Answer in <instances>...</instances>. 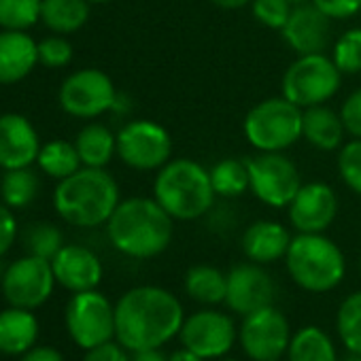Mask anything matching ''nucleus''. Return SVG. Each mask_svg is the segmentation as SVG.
Here are the masks:
<instances>
[{
    "mask_svg": "<svg viewBox=\"0 0 361 361\" xmlns=\"http://www.w3.org/2000/svg\"><path fill=\"white\" fill-rule=\"evenodd\" d=\"M276 298L274 279L262 264L245 262L236 264L228 272V293L226 304L232 312L245 317L259 308L272 306Z\"/></svg>",
    "mask_w": 361,
    "mask_h": 361,
    "instance_id": "nucleus-16",
    "label": "nucleus"
},
{
    "mask_svg": "<svg viewBox=\"0 0 361 361\" xmlns=\"http://www.w3.org/2000/svg\"><path fill=\"white\" fill-rule=\"evenodd\" d=\"M117 90L111 77L98 68H81L66 77L60 87V106L79 119H96L113 111Z\"/></svg>",
    "mask_w": 361,
    "mask_h": 361,
    "instance_id": "nucleus-13",
    "label": "nucleus"
},
{
    "mask_svg": "<svg viewBox=\"0 0 361 361\" xmlns=\"http://www.w3.org/2000/svg\"><path fill=\"white\" fill-rule=\"evenodd\" d=\"M281 37L295 56L325 54L331 43V20L308 0L293 7Z\"/></svg>",
    "mask_w": 361,
    "mask_h": 361,
    "instance_id": "nucleus-17",
    "label": "nucleus"
},
{
    "mask_svg": "<svg viewBox=\"0 0 361 361\" xmlns=\"http://www.w3.org/2000/svg\"><path fill=\"white\" fill-rule=\"evenodd\" d=\"M291 232L287 226L274 219H257L249 224L240 236V249L249 262L255 264H274L285 259L291 245Z\"/></svg>",
    "mask_w": 361,
    "mask_h": 361,
    "instance_id": "nucleus-20",
    "label": "nucleus"
},
{
    "mask_svg": "<svg viewBox=\"0 0 361 361\" xmlns=\"http://www.w3.org/2000/svg\"><path fill=\"white\" fill-rule=\"evenodd\" d=\"M83 361H130L128 348L119 342H104L94 348H90L83 357Z\"/></svg>",
    "mask_w": 361,
    "mask_h": 361,
    "instance_id": "nucleus-40",
    "label": "nucleus"
},
{
    "mask_svg": "<svg viewBox=\"0 0 361 361\" xmlns=\"http://www.w3.org/2000/svg\"><path fill=\"white\" fill-rule=\"evenodd\" d=\"M331 60L342 75L361 73V28H348L334 41Z\"/></svg>",
    "mask_w": 361,
    "mask_h": 361,
    "instance_id": "nucleus-34",
    "label": "nucleus"
},
{
    "mask_svg": "<svg viewBox=\"0 0 361 361\" xmlns=\"http://www.w3.org/2000/svg\"><path fill=\"white\" fill-rule=\"evenodd\" d=\"M359 270H361V262H359Z\"/></svg>",
    "mask_w": 361,
    "mask_h": 361,
    "instance_id": "nucleus-51",
    "label": "nucleus"
},
{
    "mask_svg": "<svg viewBox=\"0 0 361 361\" xmlns=\"http://www.w3.org/2000/svg\"><path fill=\"white\" fill-rule=\"evenodd\" d=\"M43 0H0V26L5 30H26L41 20Z\"/></svg>",
    "mask_w": 361,
    "mask_h": 361,
    "instance_id": "nucleus-33",
    "label": "nucleus"
},
{
    "mask_svg": "<svg viewBox=\"0 0 361 361\" xmlns=\"http://www.w3.org/2000/svg\"><path fill=\"white\" fill-rule=\"evenodd\" d=\"M106 236L121 255L153 259L170 247L174 219L155 198L134 196L117 204L106 221Z\"/></svg>",
    "mask_w": 361,
    "mask_h": 361,
    "instance_id": "nucleus-2",
    "label": "nucleus"
},
{
    "mask_svg": "<svg viewBox=\"0 0 361 361\" xmlns=\"http://www.w3.org/2000/svg\"><path fill=\"white\" fill-rule=\"evenodd\" d=\"M39 49V62L49 68H62L73 60V45L60 35V37H47L41 43H37Z\"/></svg>",
    "mask_w": 361,
    "mask_h": 361,
    "instance_id": "nucleus-37",
    "label": "nucleus"
},
{
    "mask_svg": "<svg viewBox=\"0 0 361 361\" xmlns=\"http://www.w3.org/2000/svg\"><path fill=\"white\" fill-rule=\"evenodd\" d=\"M18 238V224L7 204H0V257H3Z\"/></svg>",
    "mask_w": 361,
    "mask_h": 361,
    "instance_id": "nucleus-41",
    "label": "nucleus"
},
{
    "mask_svg": "<svg viewBox=\"0 0 361 361\" xmlns=\"http://www.w3.org/2000/svg\"><path fill=\"white\" fill-rule=\"evenodd\" d=\"M211 3L219 9H226V11H236V9H245V7H251L253 0H211Z\"/></svg>",
    "mask_w": 361,
    "mask_h": 361,
    "instance_id": "nucleus-45",
    "label": "nucleus"
},
{
    "mask_svg": "<svg viewBox=\"0 0 361 361\" xmlns=\"http://www.w3.org/2000/svg\"><path fill=\"white\" fill-rule=\"evenodd\" d=\"M39 151V134L24 115H0V168H28L37 161Z\"/></svg>",
    "mask_w": 361,
    "mask_h": 361,
    "instance_id": "nucleus-19",
    "label": "nucleus"
},
{
    "mask_svg": "<svg viewBox=\"0 0 361 361\" xmlns=\"http://www.w3.org/2000/svg\"><path fill=\"white\" fill-rule=\"evenodd\" d=\"M39 64V49L24 30L0 32V85L22 81Z\"/></svg>",
    "mask_w": 361,
    "mask_h": 361,
    "instance_id": "nucleus-21",
    "label": "nucleus"
},
{
    "mask_svg": "<svg viewBox=\"0 0 361 361\" xmlns=\"http://www.w3.org/2000/svg\"><path fill=\"white\" fill-rule=\"evenodd\" d=\"M87 0H43L41 22L56 35H71L90 20Z\"/></svg>",
    "mask_w": 361,
    "mask_h": 361,
    "instance_id": "nucleus-27",
    "label": "nucleus"
},
{
    "mask_svg": "<svg viewBox=\"0 0 361 361\" xmlns=\"http://www.w3.org/2000/svg\"><path fill=\"white\" fill-rule=\"evenodd\" d=\"M338 196L331 185L323 180L302 183L298 194L287 207V217L298 234H325L336 221Z\"/></svg>",
    "mask_w": 361,
    "mask_h": 361,
    "instance_id": "nucleus-15",
    "label": "nucleus"
},
{
    "mask_svg": "<svg viewBox=\"0 0 361 361\" xmlns=\"http://www.w3.org/2000/svg\"><path fill=\"white\" fill-rule=\"evenodd\" d=\"M39 336V321L28 308L11 306L0 312V353L24 355Z\"/></svg>",
    "mask_w": 361,
    "mask_h": 361,
    "instance_id": "nucleus-23",
    "label": "nucleus"
},
{
    "mask_svg": "<svg viewBox=\"0 0 361 361\" xmlns=\"http://www.w3.org/2000/svg\"><path fill=\"white\" fill-rule=\"evenodd\" d=\"M39 190H41L39 176H37V172L30 170V166L5 170L3 183H0V196H3V202L9 209L28 207L30 202H35Z\"/></svg>",
    "mask_w": 361,
    "mask_h": 361,
    "instance_id": "nucleus-30",
    "label": "nucleus"
},
{
    "mask_svg": "<svg viewBox=\"0 0 361 361\" xmlns=\"http://www.w3.org/2000/svg\"><path fill=\"white\" fill-rule=\"evenodd\" d=\"M172 136L153 119H132L117 132L119 159L138 172H157L172 159Z\"/></svg>",
    "mask_w": 361,
    "mask_h": 361,
    "instance_id": "nucleus-9",
    "label": "nucleus"
},
{
    "mask_svg": "<svg viewBox=\"0 0 361 361\" xmlns=\"http://www.w3.org/2000/svg\"><path fill=\"white\" fill-rule=\"evenodd\" d=\"M287 361H340L334 340L319 325L300 327L289 342Z\"/></svg>",
    "mask_w": 361,
    "mask_h": 361,
    "instance_id": "nucleus-26",
    "label": "nucleus"
},
{
    "mask_svg": "<svg viewBox=\"0 0 361 361\" xmlns=\"http://www.w3.org/2000/svg\"><path fill=\"white\" fill-rule=\"evenodd\" d=\"M92 5H104V3H111V0H87Z\"/></svg>",
    "mask_w": 361,
    "mask_h": 361,
    "instance_id": "nucleus-47",
    "label": "nucleus"
},
{
    "mask_svg": "<svg viewBox=\"0 0 361 361\" xmlns=\"http://www.w3.org/2000/svg\"><path fill=\"white\" fill-rule=\"evenodd\" d=\"M331 22L350 20L361 11V0H310Z\"/></svg>",
    "mask_w": 361,
    "mask_h": 361,
    "instance_id": "nucleus-39",
    "label": "nucleus"
},
{
    "mask_svg": "<svg viewBox=\"0 0 361 361\" xmlns=\"http://www.w3.org/2000/svg\"><path fill=\"white\" fill-rule=\"evenodd\" d=\"M185 293L202 306H219L226 302L228 274L211 264H196L185 272Z\"/></svg>",
    "mask_w": 361,
    "mask_h": 361,
    "instance_id": "nucleus-24",
    "label": "nucleus"
},
{
    "mask_svg": "<svg viewBox=\"0 0 361 361\" xmlns=\"http://www.w3.org/2000/svg\"><path fill=\"white\" fill-rule=\"evenodd\" d=\"M293 5H302V3H308V0H291Z\"/></svg>",
    "mask_w": 361,
    "mask_h": 361,
    "instance_id": "nucleus-49",
    "label": "nucleus"
},
{
    "mask_svg": "<svg viewBox=\"0 0 361 361\" xmlns=\"http://www.w3.org/2000/svg\"><path fill=\"white\" fill-rule=\"evenodd\" d=\"M183 321L180 300L157 285L132 287L115 304V338L132 353L161 348L178 336Z\"/></svg>",
    "mask_w": 361,
    "mask_h": 361,
    "instance_id": "nucleus-1",
    "label": "nucleus"
},
{
    "mask_svg": "<svg viewBox=\"0 0 361 361\" xmlns=\"http://www.w3.org/2000/svg\"><path fill=\"white\" fill-rule=\"evenodd\" d=\"M178 340L185 348L194 350L207 361L228 357L238 340V327L234 319L213 306L185 317L178 331Z\"/></svg>",
    "mask_w": 361,
    "mask_h": 361,
    "instance_id": "nucleus-11",
    "label": "nucleus"
},
{
    "mask_svg": "<svg viewBox=\"0 0 361 361\" xmlns=\"http://www.w3.org/2000/svg\"><path fill=\"white\" fill-rule=\"evenodd\" d=\"M168 361H207V359H202L200 355H196L194 350H190L185 346H180L172 355H168Z\"/></svg>",
    "mask_w": 361,
    "mask_h": 361,
    "instance_id": "nucleus-44",
    "label": "nucleus"
},
{
    "mask_svg": "<svg viewBox=\"0 0 361 361\" xmlns=\"http://www.w3.org/2000/svg\"><path fill=\"white\" fill-rule=\"evenodd\" d=\"M247 168L249 192L270 209H287L302 188L298 164L285 151H255Z\"/></svg>",
    "mask_w": 361,
    "mask_h": 361,
    "instance_id": "nucleus-8",
    "label": "nucleus"
},
{
    "mask_svg": "<svg viewBox=\"0 0 361 361\" xmlns=\"http://www.w3.org/2000/svg\"><path fill=\"white\" fill-rule=\"evenodd\" d=\"M119 185L104 168H79L62 178L54 192L56 213L71 226H106L119 204Z\"/></svg>",
    "mask_w": 361,
    "mask_h": 361,
    "instance_id": "nucleus-4",
    "label": "nucleus"
},
{
    "mask_svg": "<svg viewBox=\"0 0 361 361\" xmlns=\"http://www.w3.org/2000/svg\"><path fill=\"white\" fill-rule=\"evenodd\" d=\"M342 361H361V355H355V353H348V357H344Z\"/></svg>",
    "mask_w": 361,
    "mask_h": 361,
    "instance_id": "nucleus-46",
    "label": "nucleus"
},
{
    "mask_svg": "<svg viewBox=\"0 0 361 361\" xmlns=\"http://www.w3.org/2000/svg\"><path fill=\"white\" fill-rule=\"evenodd\" d=\"M291 281L308 293L334 291L346 274L342 249L325 234H295L285 255Z\"/></svg>",
    "mask_w": 361,
    "mask_h": 361,
    "instance_id": "nucleus-5",
    "label": "nucleus"
},
{
    "mask_svg": "<svg viewBox=\"0 0 361 361\" xmlns=\"http://www.w3.org/2000/svg\"><path fill=\"white\" fill-rule=\"evenodd\" d=\"M81 164L87 168H104L117 155V134L104 123H87L75 138Z\"/></svg>",
    "mask_w": 361,
    "mask_h": 361,
    "instance_id": "nucleus-25",
    "label": "nucleus"
},
{
    "mask_svg": "<svg viewBox=\"0 0 361 361\" xmlns=\"http://www.w3.org/2000/svg\"><path fill=\"white\" fill-rule=\"evenodd\" d=\"M346 128L334 109L327 104L308 106L302 113V138L317 151H338L344 145Z\"/></svg>",
    "mask_w": 361,
    "mask_h": 361,
    "instance_id": "nucleus-22",
    "label": "nucleus"
},
{
    "mask_svg": "<svg viewBox=\"0 0 361 361\" xmlns=\"http://www.w3.org/2000/svg\"><path fill=\"white\" fill-rule=\"evenodd\" d=\"M293 3L291 0H253L251 3V11H253V18L270 28V30H283V26L287 24L291 11H293Z\"/></svg>",
    "mask_w": 361,
    "mask_h": 361,
    "instance_id": "nucleus-36",
    "label": "nucleus"
},
{
    "mask_svg": "<svg viewBox=\"0 0 361 361\" xmlns=\"http://www.w3.org/2000/svg\"><path fill=\"white\" fill-rule=\"evenodd\" d=\"M66 329L85 350L115 338V306L98 289L79 291L66 306Z\"/></svg>",
    "mask_w": 361,
    "mask_h": 361,
    "instance_id": "nucleus-10",
    "label": "nucleus"
},
{
    "mask_svg": "<svg viewBox=\"0 0 361 361\" xmlns=\"http://www.w3.org/2000/svg\"><path fill=\"white\" fill-rule=\"evenodd\" d=\"M22 361H64V357L54 346H37L24 353Z\"/></svg>",
    "mask_w": 361,
    "mask_h": 361,
    "instance_id": "nucleus-42",
    "label": "nucleus"
},
{
    "mask_svg": "<svg viewBox=\"0 0 361 361\" xmlns=\"http://www.w3.org/2000/svg\"><path fill=\"white\" fill-rule=\"evenodd\" d=\"M211 183L217 198H240L249 192V168L247 159L226 157L211 170Z\"/></svg>",
    "mask_w": 361,
    "mask_h": 361,
    "instance_id": "nucleus-28",
    "label": "nucleus"
},
{
    "mask_svg": "<svg viewBox=\"0 0 361 361\" xmlns=\"http://www.w3.org/2000/svg\"><path fill=\"white\" fill-rule=\"evenodd\" d=\"M130 361H168V357L159 348H147V350L132 353Z\"/></svg>",
    "mask_w": 361,
    "mask_h": 361,
    "instance_id": "nucleus-43",
    "label": "nucleus"
},
{
    "mask_svg": "<svg viewBox=\"0 0 361 361\" xmlns=\"http://www.w3.org/2000/svg\"><path fill=\"white\" fill-rule=\"evenodd\" d=\"M217 361H240V359H232V357H224V359H217Z\"/></svg>",
    "mask_w": 361,
    "mask_h": 361,
    "instance_id": "nucleus-48",
    "label": "nucleus"
},
{
    "mask_svg": "<svg viewBox=\"0 0 361 361\" xmlns=\"http://www.w3.org/2000/svg\"><path fill=\"white\" fill-rule=\"evenodd\" d=\"M56 283L58 281L49 259L26 255L7 268L3 276V293L11 306L32 310L49 300Z\"/></svg>",
    "mask_w": 361,
    "mask_h": 361,
    "instance_id": "nucleus-14",
    "label": "nucleus"
},
{
    "mask_svg": "<svg viewBox=\"0 0 361 361\" xmlns=\"http://www.w3.org/2000/svg\"><path fill=\"white\" fill-rule=\"evenodd\" d=\"M37 161H39L41 170H45L49 176H54L58 180H62V178L75 174L79 168H83L75 142H68L62 138L45 142L39 151Z\"/></svg>",
    "mask_w": 361,
    "mask_h": 361,
    "instance_id": "nucleus-29",
    "label": "nucleus"
},
{
    "mask_svg": "<svg viewBox=\"0 0 361 361\" xmlns=\"http://www.w3.org/2000/svg\"><path fill=\"white\" fill-rule=\"evenodd\" d=\"M22 240H24V247L28 249L30 255L43 257V259H49V262L64 247L62 232L54 224H47V221H35V224H30L24 230Z\"/></svg>",
    "mask_w": 361,
    "mask_h": 361,
    "instance_id": "nucleus-32",
    "label": "nucleus"
},
{
    "mask_svg": "<svg viewBox=\"0 0 361 361\" xmlns=\"http://www.w3.org/2000/svg\"><path fill=\"white\" fill-rule=\"evenodd\" d=\"M153 198L174 221H196L211 213L217 194L211 172L200 161L172 157L155 174Z\"/></svg>",
    "mask_w": 361,
    "mask_h": 361,
    "instance_id": "nucleus-3",
    "label": "nucleus"
},
{
    "mask_svg": "<svg viewBox=\"0 0 361 361\" xmlns=\"http://www.w3.org/2000/svg\"><path fill=\"white\" fill-rule=\"evenodd\" d=\"M302 113L283 94L266 98L245 115V138L255 151H287L302 140Z\"/></svg>",
    "mask_w": 361,
    "mask_h": 361,
    "instance_id": "nucleus-6",
    "label": "nucleus"
},
{
    "mask_svg": "<svg viewBox=\"0 0 361 361\" xmlns=\"http://www.w3.org/2000/svg\"><path fill=\"white\" fill-rule=\"evenodd\" d=\"M51 268L56 281L73 293L96 289L104 274L100 257L81 245H64L51 259Z\"/></svg>",
    "mask_w": 361,
    "mask_h": 361,
    "instance_id": "nucleus-18",
    "label": "nucleus"
},
{
    "mask_svg": "<svg viewBox=\"0 0 361 361\" xmlns=\"http://www.w3.org/2000/svg\"><path fill=\"white\" fill-rule=\"evenodd\" d=\"M274 361H283V359H274Z\"/></svg>",
    "mask_w": 361,
    "mask_h": 361,
    "instance_id": "nucleus-50",
    "label": "nucleus"
},
{
    "mask_svg": "<svg viewBox=\"0 0 361 361\" xmlns=\"http://www.w3.org/2000/svg\"><path fill=\"white\" fill-rule=\"evenodd\" d=\"M338 336L348 353L361 355V289L348 293L336 314Z\"/></svg>",
    "mask_w": 361,
    "mask_h": 361,
    "instance_id": "nucleus-31",
    "label": "nucleus"
},
{
    "mask_svg": "<svg viewBox=\"0 0 361 361\" xmlns=\"http://www.w3.org/2000/svg\"><path fill=\"white\" fill-rule=\"evenodd\" d=\"M342 73L334 64L331 56L308 54L298 56L281 79V92L287 100L300 109L327 104L342 85Z\"/></svg>",
    "mask_w": 361,
    "mask_h": 361,
    "instance_id": "nucleus-7",
    "label": "nucleus"
},
{
    "mask_svg": "<svg viewBox=\"0 0 361 361\" xmlns=\"http://www.w3.org/2000/svg\"><path fill=\"white\" fill-rule=\"evenodd\" d=\"M291 336L289 319L274 304L245 314L238 327V342L253 361L281 359L287 355Z\"/></svg>",
    "mask_w": 361,
    "mask_h": 361,
    "instance_id": "nucleus-12",
    "label": "nucleus"
},
{
    "mask_svg": "<svg viewBox=\"0 0 361 361\" xmlns=\"http://www.w3.org/2000/svg\"><path fill=\"white\" fill-rule=\"evenodd\" d=\"M338 174L342 183L357 196H361V138L344 140L338 149Z\"/></svg>",
    "mask_w": 361,
    "mask_h": 361,
    "instance_id": "nucleus-35",
    "label": "nucleus"
},
{
    "mask_svg": "<svg viewBox=\"0 0 361 361\" xmlns=\"http://www.w3.org/2000/svg\"><path fill=\"white\" fill-rule=\"evenodd\" d=\"M340 117L344 121L346 134H350L353 138H361V87L353 90L342 106H340Z\"/></svg>",
    "mask_w": 361,
    "mask_h": 361,
    "instance_id": "nucleus-38",
    "label": "nucleus"
}]
</instances>
